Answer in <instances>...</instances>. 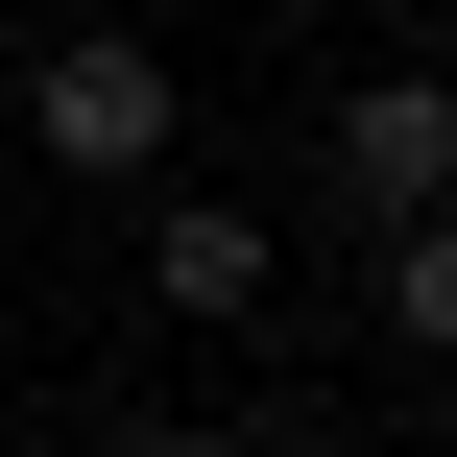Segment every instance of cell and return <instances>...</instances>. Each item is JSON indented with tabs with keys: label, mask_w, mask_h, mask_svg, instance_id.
Segmentation results:
<instances>
[{
	"label": "cell",
	"mask_w": 457,
	"mask_h": 457,
	"mask_svg": "<svg viewBox=\"0 0 457 457\" xmlns=\"http://www.w3.org/2000/svg\"><path fill=\"white\" fill-rule=\"evenodd\" d=\"M313 217H337V241L457 217V72H361V96L313 120Z\"/></svg>",
	"instance_id": "obj_2"
},
{
	"label": "cell",
	"mask_w": 457,
	"mask_h": 457,
	"mask_svg": "<svg viewBox=\"0 0 457 457\" xmlns=\"http://www.w3.org/2000/svg\"><path fill=\"white\" fill-rule=\"evenodd\" d=\"M96 457H217V434H193V410H120V434H96Z\"/></svg>",
	"instance_id": "obj_5"
},
{
	"label": "cell",
	"mask_w": 457,
	"mask_h": 457,
	"mask_svg": "<svg viewBox=\"0 0 457 457\" xmlns=\"http://www.w3.org/2000/svg\"><path fill=\"white\" fill-rule=\"evenodd\" d=\"M361 289H386V337H410V361H457V217H386V241H361Z\"/></svg>",
	"instance_id": "obj_4"
},
{
	"label": "cell",
	"mask_w": 457,
	"mask_h": 457,
	"mask_svg": "<svg viewBox=\"0 0 457 457\" xmlns=\"http://www.w3.org/2000/svg\"><path fill=\"white\" fill-rule=\"evenodd\" d=\"M241 24H289V0H241Z\"/></svg>",
	"instance_id": "obj_6"
},
{
	"label": "cell",
	"mask_w": 457,
	"mask_h": 457,
	"mask_svg": "<svg viewBox=\"0 0 457 457\" xmlns=\"http://www.w3.org/2000/svg\"><path fill=\"white\" fill-rule=\"evenodd\" d=\"M24 145H48L72 193H145V169L193 145V72H169L145 24H72V48H24Z\"/></svg>",
	"instance_id": "obj_1"
},
{
	"label": "cell",
	"mask_w": 457,
	"mask_h": 457,
	"mask_svg": "<svg viewBox=\"0 0 457 457\" xmlns=\"http://www.w3.org/2000/svg\"><path fill=\"white\" fill-rule=\"evenodd\" d=\"M145 289H169V313H265V289H289V241H265L241 193H169V217H145Z\"/></svg>",
	"instance_id": "obj_3"
}]
</instances>
